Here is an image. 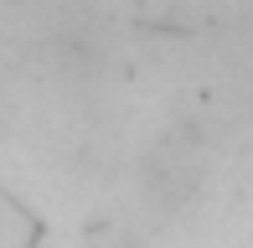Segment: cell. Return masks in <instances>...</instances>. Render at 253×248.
Returning <instances> with one entry per match:
<instances>
[{"mask_svg":"<svg viewBox=\"0 0 253 248\" xmlns=\"http://www.w3.org/2000/svg\"><path fill=\"white\" fill-rule=\"evenodd\" d=\"M202 191V161L191 150H176V145H160L145 161V202L160 212L186 207L191 197Z\"/></svg>","mask_w":253,"mask_h":248,"instance_id":"cell-1","label":"cell"}]
</instances>
